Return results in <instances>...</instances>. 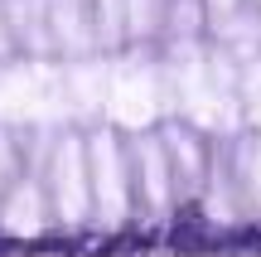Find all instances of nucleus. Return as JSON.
Returning <instances> with one entry per match:
<instances>
[{"mask_svg": "<svg viewBox=\"0 0 261 257\" xmlns=\"http://www.w3.org/2000/svg\"><path fill=\"white\" fill-rule=\"evenodd\" d=\"M63 116H73V107H68V78L54 63L0 68V122L58 126Z\"/></svg>", "mask_w": 261, "mask_h": 257, "instance_id": "1", "label": "nucleus"}, {"mask_svg": "<svg viewBox=\"0 0 261 257\" xmlns=\"http://www.w3.org/2000/svg\"><path fill=\"white\" fill-rule=\"evenodd\" d=\"M169 102L165 73L145 58H121L112 63V92H107V116L126 131H145Z\"/></svg>", "mask_w": 261, "mask_h": 257, "instance_id": "2", "label": "nucleus"}, {"mask_svg": "<svg viewBox=\"0 0 261 257\" xmlns=\"http://www.w3.org/2000/svg\"><path fill=\"white\" fill-rule=\"evenodd\" d=\"M87 184H92V214L116 228L130 209V190H126V165H121V146L112 131H97L87 141Z\"/></svg>", "mask_w": 261, "mask_h": 257, "instance_id": "3", "label": "nucleus"}, {"mask_svg": "<svg viewBox=\"0 0 261 257\" xmlns=\"http://www.w3.org/2000/svg\"><path fill=\"white\" fill-rule=\"evenodd\" d=\"M48 190L63 223H87L92 214V184H87V146L77 136H63L48 160Z\"/></svg>", "mask_w": 261, "mask_h": 257, "instance_id": "4", "label": "nucleus"}, {"mask_svg": "<svg viewBox=\"0 0 261 257\" xmlns=\"http://www.w3.org/2000/svg\"><path fill=\"white\" fill-rule=\"evenodd\" d=\"M48 44L63 49V54L83 58L97 44V25L87 0H48Z\"/></svg>", "mask_w": 261, "mask_h": 257, "instance_id": "5", "label": "nucleus"}, {"mask_svg": "<svg viewBox=\"0 0 261 257\" xmlns=\"http://www.w3.org/2000/svg\"><path fill=\"white\" fill-rule=\"evenodd\" d=\"M136 165H140L145 209L155 214V219H165V214H169V204H174V175H169L165 141H155V136H140V141H136Z\"/></svg>", "mask_w": 261, "mask_h": 257, "instance_id": "6", "label": "nucleus"}, {"mask_svg": "<svg viewBox=\"0 0 261 257\" xmlns=\"http://www.w3.org/2000/svg\"><path fill=\"white\" fill-rule=\"evenodd\" d=\"M68 107L77 116L107 112V92H112V63H97V58H83V63L68 68Z\"/></svg>", "mask_w": 261, "mask_h": 257, "instance_id": "7", "label": "nucleus"}, {"mask_svg": "<svg viewBox=\"0 0 261 257\" xmlns=\"http://www.w3.org/2000/svg\"><path fill=\"white\" fill-rule=\"evenodd\" d=\"M5 5V25H10V39L24 44L29 54H44L48 44V0H0Z\"/></svg>", "mask_w": 261, "mask_h": 257, "instance_id": "8", "label": "nucleus"}, {"mask_svg": "<svg viewBox=\"0 0 261 257\" xmlns=\"http://www.w3.org/2000/svg\"><path fill=\"white\" fill-rule=\"evenodd\" d=\"M0 228L5 233H39L44 228V199L34 184H15L10 199L0 204Z\"/></svg>", "mask_w": 261, "mask_h": 257, "instance_id": "9", "label": "nucleus"}, {"mask_svg": "<svg viewBox=\"0 0 261 257\" xmlns=\"http://www.w3.org/2000/svg\"><path fill=\"white\" fill-rule=\"evenodd\" d=\"M165 155H169V175H179V184L198 190V180H203V151H198L194 136L169 131L165 136Z\"/></svg>", "mask_w": 261, "mask_h": 257, "instance_id": "10", "label": "nucleus"}, {"mask_svg": "<svg viewBox=\"0 0 261 257\" xmlns=\"http://www.w3.org/2000/svg\"><path fill=\"white\" fill-rule=\"evenodd\" d=\"M223 44H227V54H242L247 63L261 54V25L252 15H227V25H223Z\"/></svg>", "mask_w": 261, "mask_h": 257, "instance_id": "11", "label": "nucleus"}, {"mask_svg": "<svg viewBox=\"0 0 261 257\" xmlns=\"http://www.w3.org/2000/svg\"><path fill=\"white\" fill-rule=\"evenodd\" d=\"M126 39V0H97V44Z\"/></svg>", "mask_w": 261, "mask_h": 257, "instance_id": "12", "label": "nucleus"}, {"mask_svg": "<svg viewBox=\"0 0 261 257\" xmlns=\"http://www.w3.org/2000/svg\"><path fill=\"white\" fill-rule=\"evenodd\" d=\"M242 112L261 126V54L247 63V73H242Z\"/></svg>", "mask_w": 261, "mask_h": 257, "instance_id": "13", "label": "nucleus"}, {"mask_svg": "<svg viewBox=\"0 0 261 257\" xmlns=\"http://www.w3.org/2000/svg\"><path fill=\"white\" fill-rule=\"evenodd\" d=\"M242 180H247V190H252V199H256V209H261V141L247 146V155H242Z\"/></svg>", "mask_w": 261, "mask_h": 257, "instance_id": "14", "label": "nucleus"}, {"mask_svg": "<svg viewBox=\"0 0 261 257\" xmlns=\"http://www.w3.org/2000/svg\"><path fill=\"white\" fill-rule=\"evenodd\" d=\"M208 10H213L218 19H227V15H237V5H242V0H203Z\"/></svg>", "mask_w": 261, "mask_h": 257, "instance_id": "15", "label": "nucleus"}, {"mask_svg": "<svg viewBox=\"0 0 261 257\" xmlns=\"http://www.w3.org/2000/svg\"><path fill=\"white\" fill-rule=\"evenodd\" d=\"M15 49V39H10V25H5V5H0V58Z\"/></svg>", "mask_w": 261, "mask_h": 257, "instance_id": "16", "label": "nucleus"}, {"mask_svg": "<svg viewBox=\"0 0 261 257\" xmlns=\"http://www.w3.org/2000/svg\"><path fill=\"white\" fill-rule=\"evenodd\" d=\"M256 5H261V0H256Z\"/></svg>", "mask_w": 261, "mask_h": 257, "instance_id": "17", "label": "nucleus"}]
</instances>
